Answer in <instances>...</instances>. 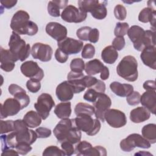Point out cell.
<instances>
[{"label":"cell","mask_w":156,"mask_h":156,"mask_svg":"<svg viewBox=\"0 0 156 156\" xmlns=\"http://www.w3.org/2000/svg\"><path fill=\"white\" fill-rule=\"evenodd\" d=\"M14 98L16 99L20 104L21 109L26 108L30 103V98L26 94L24 90L19 91L13 95Z\"/></svg>","instance_id":"cell-34"},{"label":"cell","mask_w":156,"mask_h":156,"mask_svg":"<svg viewBox=\"0 0 156 156\" xmlns=\"http://www.w3.org/2000/svg\"><path fill=\"white\" fill-rule=\"evenodd\" d=\"M96 77H93L91 76H85L83 77V82L86 88H91L93 87L98 81Z\"/></svg>","instance_id":"cell-52"},{"label":"cell","mask_w":156,"mask_h":156,"mask_svg":"<svg viewBox=\"0 0 156 156\" xmlns=\"http://www.w3.org/2000/svg\"><path fill=\"white\" fill-rule=\"evenodd\" d=\"M114 15L117 20L120 21L124 20L127 16L126 9L122 5L118 4L114 8Z\"/></svg>","instance_id":"cell-40"},{"label":"cell","mask_w":156,"mask_h":156,"mask_svg":"<svg viewBox=\"0 0 156 156\" xmlns=\"http://www.w3.org/2000/svg\"><path fill=\"white\" fill-rule=\"evenodd\" d=\"M70 68L72 71L82 73L85 69V63L83 59L76 58L71 60L70 63Z\"/></svg>","instance_id":"cell-36"},{"label":"cell","mask_w":156,"mask_h":156,"mask_svg":"<svg viewBox=\"0 0 156 156\" xmlns=\"http://www.w3.org/2000/svg\"><path fill=\"white\" fill-rule=\"evenodd\" d=\"M43 156L48 155H57V156H65V154L63 150L60 149L56 146H49L47 147L43 152Z\"/></svg>","instance_id":"cell-37"},{"label":"cell","mask_w":156,"mask_h":156,"mask_svg":"<svg viewBox=\"0 0 156 156\" xmlns=\"http://www.w3.org/2000/svg\"><path fill=\"white\" fill-rule=\"evenodd\" d=\"M55 105V102L52 96L48 93H42L37 98V101L34 104L37 112L44 120L49 115L51 110Z\"/></svg>","instance_id":"cell-9"},{"label":"cell","mask_w":156,"mask_h":156,"mask_svg":"<svg viewBox=\"0 0 156 156\" xmlns=\"http://www.w3.org/2000/svg\"><path fill=\"white\" fill-rule=\"evenodd\" d=\"M142 136L150 143L154 144L156 142V125L148 124L142 128Z\"/></svg>","instance_id":"cell-30"},{"label":"cell","mask_w":156,"mask_h":156,"mask_svg":"<svg viewBox=\"0 0 156 156\" xmlns=\"http://www.w3.org/2000/svg\"><path fill=\"white\" fill-rule=\"evenodd\" d=\"M77 127L89 136L96 135L100 130L101 124L99 119H93L88 115H80L74 119Z\"/></svg>","instance_id":"cell-6"},{"label":"cell","mask_w":156,"mask_h":156,"mask_svg":"<svg viewBox=\"0 0 156 156\" xmlns=\"http://www.w3.org/2000/svg\"><path fill=\"white\" fill-rule=\"evenodd\" d=\"M94 112L95 109L93 105L83 102L78 103L74 108V112L77 116L80 115H88L92 116L94 114Z\"/></svg>","instance_id":"cell-33"},{"label":"cell","mask_w":156,"mask_h":156,"mask_svg":"<svg viewBox=\"0 0 156 156\" xmlns=\"http://www.w3.org/2000/svg\"><path fill=\"white\" fill-rule=\"evenodd\" d=\"M14 132L16 135V141L19 143H26L32 144L38 136L35 131L29 129L27 126L22 119H16L14 122Z\"/></svg>","instance_id":"cell-7"},{"label":"cell","mask_w":156,"mask_h":156,"mask_svg":"<svg viewBox=\"0 0 156 156\" xmlns=\"http://www.w3.org/2000/svg\"><path fill=\"white\" fill-rule=\"evenodd\" d=\"M143 88L146 91H155V82L152 80H148L143 83Z\"/></svg>","instance_id":"cell-54"},{"label":"cell","mask_w":156,"mask_h":156,"mask_svg":"<svg viewBox=\"0 0 156 156\" xmlns=\"http://www.w3.org/2000/svg\"><path fill=\"white\" fill-rule=\"evenodd\" d=\"M35 132L37 133V136L39 138H48L51 135V129L44 127H39L38 128H37Z\"/></svg>","instance_id":"cell-48"},{"label":"cell","mask_w":156,"mask_h":156,"mask_svg":"<svg viewBox=\"0 0 156 156\" xmlns=\"http://www.w3.org/2000/svg\"><path fill=\"white\" fill-rule=\"evenodd\" d=\"M99 93L97 92L92 88H89L83 95V99L88 102H94L98 98Z\"/></svg>","instance_id":"cell-43"},{"label":"cell","mask_w":156,"mask_h":156,"mask_svg":"<svg viewBox=\"0 0 156 156\" xmlns=\"http://www.w3.org/2000/svg\"><path fill=\"white\" fill-rule=\"evenodd\" d=\"M104 65L101 60L93 59L88 61L85 65V71L88 76H93L101 72Z\"/></svg>","instance_id":"cell-28"},{"label":"cell","mask_w":156,"mask_h":156,"mask_svg":"<svg viewBox=\"0 0 156 156\" xmlns=\"http://www.w3.org/2000/svg\"><path fill=\"white\" fill-rule=\"evenodd\" d=\"M129 25L127 23H117L114 30V34L116 37H122L127 34Z\"/></svg>","instance_id":"cell-35"},{"label":"cell","mask_w":156,"mask_h":156,"mask_svg":"<svg viewBox=\"0 0 156 156\" xmlns=\"http://www.w3.org/2000/svg\"><path fill=\"white\" fill-rule=\"evenodd\" d=\"M70 102H63L58 104L55 108L54 113L60 119L69 118L71 114V107Z\"/></svg>","instance_id":"cell-27"},{"label":"cell","mask_w":156,"mask_h":156,"mask_svg":"<svg viewBox=\"0 0 156 156\" xmlns=\"http://www.w3.org/2000/svg\"><path fill=\"white\" fill-rule=\"evenodd\" d=\"M29 20L30 16L27 12L18 10L11 20L10 27L13 32L19 35H34L38 32V27L36 23Z\"/></svg>","instance_id":"cell-2"},{"label":"cell","mask_w":156,"mask_h":156,"mask_svg":"<svg viewBox=\"0 0 156 156\" xmlns=\"http://www.w3.org/2000/svg\"><path fill=\"white\" fill-rule=\"evenodd\" d=\"M125 39L124 37H115L112 42V46L116 50V51H121L122 50L125 46Z\"/></svg>","instance_id":"cell-49"},{"label":"cell","mask_w":156,"mask_h":156,"mask_svg":"<svg viewBox=\"0 0 156 156\" xmlns=\"http://www.w3.org/2000/svg\"><path fill=\"white\" fill-rule=\"evenodd\" d=\"M119 146L122 151L130 152L136 147L149 149L151 147V143L141 135L138 133H132L126 138L122 140Z\"/></svg>","instance_id":"cell-8"},{"label":"cell","mask_w":156,"mask_h":156,"mask_svg":"<svg viewBox=\"0 0 156 156\" xmlns=\"http://www.w3.org/2000/svg\"><path fill=\"white\" fill-rule=\"evenodd\" d=\"M15 149L17 152L20 155H26L32 149L30 144L26 143H19Z\"/></svg>","instance_id":"cell-46"},{"label":"cell","mask_w":156,"mask_h":156,"mask_svg":"<svg viewBox=\"0 0 156 156\" xmlns=\"http://www.w3.org/2000/svg\"><path fill=\"white\" fill-rule=\"evenodd\" d=\"M17 3V1L16 0H4V1H1V6H3L6 9H11L13 7H14L16 4Z\"/></svg>","instance_id":"cell-55"},{"label":"cell","mask_w":156,"mask_h":156,"mask_svg":"<svg viewBox=\"0 0 156 156\" xmlns=\"http://www.w3.org/2000/svg\"><path fill=\"white\" fill-rule=\"evenodd\" d=\"M149 46H155V30H145L141 39L133 43L134 48L138 51H142L144 48Z\"/></svg>","instance_id":"cell-20"},{"label":"cell","mask_w":156,"mask_h":156,"mask_svg":"<svg viewBox=\"0 0 156 156\" xmlns=\"http://www.w3.org/2000/svg\"><path fill=\"white\" fill-rule=\"evenodd\" d=\"M55 94L60 101L68 102L71 100L74 96V87L68 80L63 81L57 85Z\"/></svg>","instance_id":"cell-18"},{"label":"cell","mask_w":156,"mask_h":156,"mask_svg":"<svg viewBox=\"0 0 156 156\" xmlns=\"http://www.w3.org/2000/svg\"><path fill=\"white\" fill-rule=\"evenodd\" d=\"M95 54V48L94 46L88 43L86 44L82 49L81 56L83 58L88 59V58H92Z\"/></svg>","instance_id":"cell-39"},{"label":"cell","mask_w":156,"mask_h":156,"mask_svg":"<svg viewBox=\"0 0 156 156\" xmlns=\"http://www.w3.org/2000/svg\"><path fill=\"white\" fill-rule=\"evenodd\" d=\"M99 38V31L96 28L91 29L88 35V41L93 43H96Z\"/></svg>","instance_id":"cell-51"},{"label":"cell","mask_w":156,"mask_h":156,"mask_svg":"<svg viewBox=\"0 0 156 156\" xmlns=\"http://www.w3.org/2000/svg\"><path fill=\"white\" fill-rule=\"evenodd\" d=\"M61 147L65 154V155L70 156L75 153V149L73 147V144L69 141H65L61 143Z\"/></svg>","instance_id":"cell-47"},{"label":"cell","mask_w":156,"mask_h":156,"mask_svg":"<svg viewBox=\"0 0 156 156\" xmlns=\"http://www.w3.org/2000/svg\"><path fill=\"white\" fill-rule=\"evenodd\" d=\"M53 54L52 48L48 45L41 43H35L31 48V55L35 59L47 62L51 60Z\"/></svg>","instance_id":"cell-14"},{"label":"cell","mask_w":156,"mask_h":156,"mask_svg":"<svg viewBox=\"0 0 156 156\" xmlns=\"http://www.w3.org/2000/svg\"><path fill=\"white\" fill-rule=\"evenodd\" d=\"M46 33L52 38L59 42L67 36V29L66 27L57 22H49L46 26Z\"/></svg>","instance_id":"cell-17"},{"label":"cell","mask_w":156,"mask_h":156,"mask_svg":"<svg viewBox=\"0 0 156 156\" xmlns=\"http://www.w3.org/2000/svg\"><path fill=\"white\" fill-rule=\"evenodd\" d=\"M140 103L151 113L155 115L156 108L155 91H146L140 98Z\"/></svg>","instance_id":"cell-22"},{"label":"cell","mask_w":156,"mask_h":156,"mask_svg":"<svg viewBox=\"0 0 156 156\" xmlns=\"http://www.w3.org/2000/svg\"><path fill=\"white\" fill-rule=\"evenodd\" d=\"M55 58L56 60L61 63H65L68 58V55L63 52L62 51H61L59 48L57 49L55 52Z\"/></svg>","instance_id":"cell-50"},{"label":"cell","mask_w":156,"mask_h":156,"mask_svg":"<svg viewBox=\"0 0 156 156\" xmlns=\"http://www.w3.org/2000/svg\"><path fill=\"white\" fill-rule=\"evenodd\" d=\"M9 51L18 60L24 61L31 54V49L29 44L26 43L19 34L12 32L9 41Z\"/></svg>","instance_id":"cell-4"},{"label":"cell","mask_w":156,"mask_h":156,"mask_svg":"<svg viewBox=\"0 0 156 156\" xmlns=\"http://www.w3.org/2000/svg\"><path fill=\"white\" fill-rule=\"evenodd\" d=\"M144 30L143 28L139 26L134 25L131 26L128 31H127V35L130 38V41L134 43L135 42L138 41L144 34Z\"/></svg>","instance_id":"cell-32"},{"label":"cell","mask_w":156,"mask_h":156,"mask_svg":"<svg viewBox=\"0 0 156 156\" xmlns=\"http://www.w3.org/2000/svg\"><path fill=\"white\" fill-rule=\"evenodd\" d=\"M151 112L144 107H138L131 110L130 119L134 123L143 122L149 119Z\"/></svg>","instance_id":"cell-24"},{"label":"cell","mask_w":156,"mask_h":156,"mask_svg":"<svg viewBox=\"0 0 156 156\" xmlns=\"http://www.w3.org/2000/svg\"><path fill=\"white\" fill-rule=\"evenodd\" d=\"M53 132L60 143L67 141L74 144L81 140L82 133L76 126L74 119H62L56 125Z\"/></svg>","instance_id":"cell-1"},{"label":"cell","mask_w":156,"mask_h":156,"mask_svg":"<svg viewBox=\"0 0 156 156\" xmlns=\"http://www.w3.org/2000/svg\"><path fill=\"white\" fill-rule=\"evenodd\" d=\"M141 94L136 91H133L126 98L127 102L130 105H136L140 103Z\"/></svg>","instance_id":"cell-42"},{"label":"cell","mask_w":156,"mask_h":156,"mask_svg":"<svg viewBox=\"0 0 156 156\" xmlns=\"http://www.w3.org/2000/svg\"><path fill=\"white\" fill-rule=\"evenodd\" d=\"M26 124L29 128H35L38 127L41 123V118L39 114L33 110L27 112L23 119Z\"/></svg>","instance_id":"cell-26"},{"label":"cell","mask_w":156,"mask_h":156,"mask_svg":"<svg viewBox=\"0 0 156 156\" xmlns=\"http://www.w3.org/2000/svg\"><path fill=\"white\" fill-rule=\"evenodd\" d=\"M60 16L66 22L79 23L86 20L87 13L73 5H68L63 9Z\"/></svg>","instance_id":"cell-10"},{"label":"cell","mask_w":156,"mask_h":156,"mask_svg":"<svg viewBox=\"0 0 156 156\" xmlns=\"http://www.w3.org/2000/svg\"><path fill=\"white\" fill-rule=\"evenodd\" d=\"M21 110L20 102L15 98H8L1 104L0 118L1 119L16 115Z\"/></svg>","instance_id":"cell-16"},{"label":"cell","mask_w":156,"mask_h":156,"mask_svg":"<svg viewBox=\"0 0 156 156\" xmlns=\"http://www.w3.org/2000/svg\"><path fill=\"white\" fill-rule=\"evenodd\" d=\"M93 147L92 145L88 141H80L76 146L75 153L77 155L91 156Z\"/></svg>","instance_id":"cell-31"},{"label":"cell","mask_w":156,"mask_h":156,"mask_svg":"<svg viewBox=\"0 0 156 156\" xmlns=\"http://www.w3.org/2000/svg\"><path fill=\"white\" fill-rule=\"evenodd\" d=\"M92 28L89 26H83L76 31V35L79 39L83 41H88V35L90 30Z\"/></svg>","instance_id":"cell-41"},{"label":"cell","mask_w":156,"mask_h":156,"mask_svg":"<svg viewBox=\"0 0 156 156\" xmlns=\"http://www.w3.org/2000/svg\"><path fill=\"white\" fill-rule=\"evenodd\" d=\"M93 105L95 109V117L99 121L104 122V114L112 105L111 99L104 93H99L97 99L93 102Z\"/></svg>","instance_id":"cell-13"},{"label":"cell","mask_w":156,"mask_h":156,"mask_svg":"<svg viewBox=\"0 0 156 156\" xmlns=\"http://www.w3.org/2000/svg\"><path fill=\"white\" fill-rule=\"evenodd\" d=\"M83 43L82 41L70 37H66L57 42L58 48L68 55L79 53L83 49Z\"/></svg>","instance_id":"cell-15"},{"label":"cell","mask_w":156,"mask_h":156,"mask_svg":"<svg viewBox=\"0 0 156 156\" xmlns=\"http://www.w3.org/2000/svg\"><path fill=\"white\" fill-rule=\"evenodd\" d=\"M140 58L146 66L156 69V49L155 46H149L144 48L140 54Z\"/></svg>","instance_id":"cell-21"},{"label":"cell","mask_w":156,"mask_h":156,"mask_svg":"<svg viewBox=\"0 0 156 156\" xmlns=\"http://www.w3.org/2000/svg\"><path fill=\"white\" fill-rule=\"evenodd\" d=\"M110 90L116 96L127 97L133 91V87L129 83H121L119 82H113L110 84Z\"/></svg>","instance_id":"cell-23"},{"label":"cell","mask_w":156,"mask_h":156,"mask_svg":"<svg viewBox=\"0 0 156 156\" xmlns=\"http://www.w3.org/2000/svg\"><path fill=\"white\" fill-rule=\"evenodd\" d=\"M104 119L113 128H121L127 124L125 113L117 109H108L104 114Z\"/></svg>","instance_id":"cell-12"},{"label":"cell","mask_w":156,"mask_h":156,"mask_svg":"<svg viewBox=\"0 0 156 156\" xmlns=\"http://www.w3.org/2000/svg\"><path fill=\"white\" fill-rule=\"evenodd\" d=\"M47 9L48 12L51 16L53 17H58L60 15V8L53 1H51L48 2Z\"/></svg>","instance_id":"cell-44"},{"label":"cell","mask_w":156,"mask_h":156,"mask_svg":"<svg viewBox=\"0 0 156 156\" xmlns=\"http://www.w3.org/2000/svg\"><path fill=\"white\" fill-rule=\"evenodd\" d=\"M60 8V9H63L65 8L67 6V4L68 3V1H65V0H54L53 1Z\"/></svg>","instance_id":"cell-58"},{"label":"cell","mask_w":156,"mask_h":156,"mask_svg":"<svg viewBox=\"0 0 156 156\" xmlns=\"http://www.w3.org/2000/svg\"><path fill=\"white\" fill-rule=\"evenodd\" d=\"M147 4V7L144 8L140 12L138 15V20L139 21L144 23L149 22L151 25H152L154 28L155 24L156 12L155 8H154L148 2Z\"/></svg>","instance_id":"cell-25"},{"label":"cell","mask_w":156,"mask_h":156,"mask_svg":"<svg viewBox=\"0 0 156 156\" xmlns=\"http://www.w3.org/2000/svg\"><path fill=\"white\" fill-rule=\"evenodd\" d=\"M0 55L1 69L5 72L12 71L15 66V63L17 61L16 58L9 50L5 49L2 47L0 48Z\"/></svg>","instance_id":"cell-19"},{"label":"cell","mask_w":156,"mask_h":156,"mask_svg":"<svg viewBox=\"0 0 156 156\" xmlns=\"http://www.w3.org/2000/svg\"><path fill=\"white\" fill-rule=\"evenodd\" d=\"M138 63L132 55L124 57L116 66L118 76L129 82H134L138 79Z\"/></svg>","instance_id":"cell-3"},{"label":"cell","mask_w":156,"mask_h":156,"mask_svg":"<svg viewBox=\"0 0 156 156\" xmlns=\"http://www.w3.org/2000/svg\"><path fill=\"white\" fill-rule=\"evenodd\" d=\"M101 58L105 63L113 64L118 58V53L112 46H108L102 51Z\"/></svg>","instance_id":"cell-29"},{"label":"cell","mask_w":156,"mask_h":156,"mask_svg":"<svg viewBox=\"0 0 156 156\" xmlns=\"http://www.w3.org/2000/svg\"><path fill=\"white\" fill-rule=\"evenodd\" d=\"M19 155V154L16 151L10 149V148L2 151V152L1 154L2 156H4V155Z\"/></svg>","instance_id":"cell-57"},{"label":"cell","mask_w":156,"mask_h":156,"mask_svg":"<svg viewBox=\"0 0 156 156\" xmlns=\"http://www.w3.org/2000/svg\"><path fill=\"white\" fill-rule=\"evenodd\" d=\"M26 87L30 92L36 93L40 90L41 83L39 81L29 79L26 82Z\"/></svg>","instance_id":"cell-45"},{"label":"cell","mask_w":156,"mask_h":156,"mask_svg":"<svg viewBox=\"0 0 156 156\" xmlns=\"http://www.w3.org/2000/svg\"><path fill=\"white\" fill-rule=\"evenodd\" d=\"M15 121L12 120H7V121H0V127L1 134H5L6 133L12 132L14 131L15 126H14Z\"/></svg>","instance_id":"cell-38"},{"label":"cell","mask_w":156,"mask_h":156,"mask_svg":"<svg viewBox=\"0 0 156 156\" xmlns=\"http://www.w3.org/2000/svg\"><path fill=\"white\" fill-rule=\"evenodd\" d=\"M109 74H110V72H109L108 68L106 66H104L101 72V75H100L101 79L103 80H105L108 79Z\"/></svg>","instance_id":"cell-56"},{"label":"cell","mask_w":156,"mask_h":156,"mask_svg":"<svg viewBox=\"0 0 156 156\" xmlns=\"http://www.w3.org/2000/svg\"><path fill=\"white\" fill-rule=\"evenodd\" d=\"M91 88H93L99 93H104L105 91V84L103 81L98 79L97 82Z\"/></svg>","instance_id":"cell-53"},{"label":"cell","mask_w":156,"mask_h":156,"mask_svg":"<svg viewBox=\"0 0 156 156\" xmlns=\"http://www.w3.org/2000/svg\"><path fill=\"white\" fill-rule=\"evenodd\" d=\"M20 70L24 76L34 80L40 82L44 77L43 70L38 66L37 62L32 60L26 61L22 63Z\"/></svg>","instance_id":"cell-11"},{"label":"cell","mask_w":156,"mask_h":156,"mask_svg":"<svg viewBox=\"0 0 156 156\" xmlns=\"http://www.w3.org/2000/svg\"><path fill=\"white\" fill-rule=\"evenodd\" d=\"M78 5L80 10L87 13L90 12L91 16L97 20H103L107 15L106 1L80 0L78 1Z\"/></svg>","instance_id":"cell-5"}]
</instances>
